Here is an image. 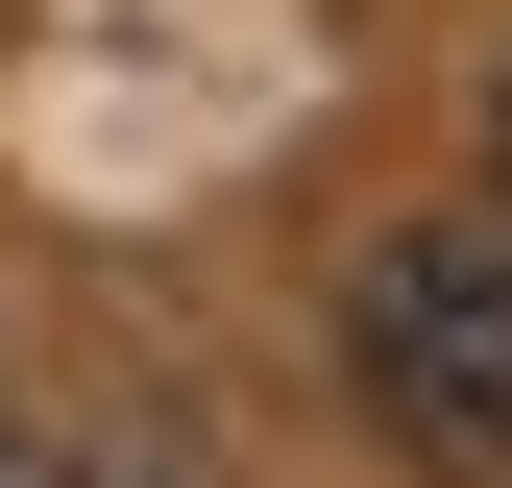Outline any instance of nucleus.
Instances as JSON below:
<instances>
[{
  "label": "nucleus",
  "mask_w": 512,
  "mask_h": 488,
  "mask_svg": "<svg viewBox=\"0 0 512 488\" xmlns=\"http://www.w3.org/2000/svg\"><path fill=\"white\" fill-rule=\"evenodd\" d=\"M342 366L439 488H512V220H391L342 293Z\"/></svg>",
  "instance_id": "1"
},
{
  "label": "nucleus",
  "mask_w": 512,
  "mask_h": 488,
  "mask_svg": "<svg viewBox=\"0 0 512 488\" xmlns=\"http://www.w3.org/2000/svg\"><path fill=\"white\" fill-rule=\"evenodd\" d=\"M488 220H512V74H488Z\"/></svg>",
  "instance_id": "2"
}]
</instances>
